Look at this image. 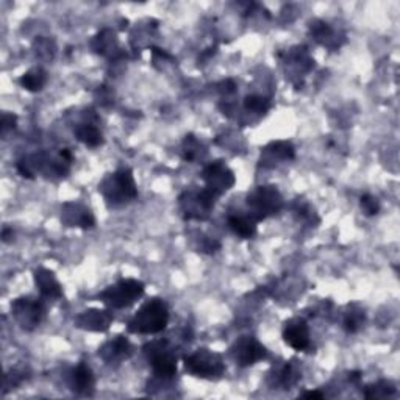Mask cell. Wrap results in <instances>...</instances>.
Instances as JSON below:
<instances>
[{
  "label": "cell",
  "mask_w": 400,
  "mask_h": 400,
  "mask_svg": "<svg viewBox=\"0 0 400 400\" xmlns=\"http://www.w3.org/2000/svg\"><path fill=\"white\" fill-rule=\"evenodd\" d=\"M169 322V308L164 300L150 299L129 322V332L138 335H155L166 329Z\"/></svg>",
  "instance_id": "cell-1"
},
{
  "label": "cell",
  "mask_w": 400,
  "mask_h": 400,
  "mask_svg": "<svg viewBox=\"0 0 400 400\" xmlns=\"http://www.w3.org/2000/svg\"><path fill=\"white\" fill-rule=\"evenodd\" d=\"M99 191L103 194L111 205H124L138 197V188L133 174L129 168H122L114 174L107 177L99 185Z\"/></svg>",
  "instance_id": "cell-2"
},
{
  "label": "cell",
  "mask_w": 400,
  "mask_h": 400,
  "mask_svg": "<svg viewBox=\"0 0 400 400\" xmlns=\"http://www.w3.org/2000/svg\"><path fill=\"white\" fill-rule=\"evenodd\" d=\"M185 369L194 377L213 380L222 377L225 366L219 353L208 349H199L196 353L185 358Z\"/></svg>",
  "instance_id": "cell-3"
},
{
  "label": "cell",
  "mask_w": 400,
  "mask_h": 400,
  "mask_svg": "<svg viewBox=\"0 0 400 400\" xmlns=\"http://www.w3.org/2000/svg\"><path fill=\"white\" fill-rule=\"evenodd\" d=\"M144 294V283L125 279L119 280L116 285L108 286L103 292L99 294V299L111 308H127L136 302Z\"/></svg>",
  "instance_id": "cell-4"
},
{
  "label": "cell",
  "mask_w": 400,
  "mask_h": 400,
  "mask_svg": "<svg viewBox=\"0 0 400 400\" xmlns=\"http://www.w3.org/2000/svg\"><path fill=\"white\" fill-rule=\"evenodd\" d=\"M247 205L252 219L263 221L282 208V196L275 186H260L249 194Z\"/></svg>",
  "instance_id": "cell-5"
},
{
  "label": "cell",
  "mask_w": 400,
  "mask_h": 400,
  "mask_svg": "<svg viewBox=\"0 0 400 400\" xmlns=\"http://www.w3.org/2000/svg\"><path fill=\"white\" fill-rule=\"evenodd\" d=\"M144 353L152 364L155 375L160 379H172L177 374V360L166 341H153L144 346Z\"/></svg>",
  "instance_id": "cell-6"
},
{
  "label": "cell",
  "mask_w": 400,
  "mask_h": 400,
  "mask_svg": "<svg viewBox=\"0 0 400 400\" xmlns=\"http://www.w3.org/2000/svg\"><path fill=\"white\" fill-rule=\"evenodd\" d=\"M216 199L218 196L207 188L197 192H185L180 197V207L185 213V219H207L214 207Z\"/></svg>",
  "instance_id": "cell-7"
},
{
  "label": "cell",
  "mask_w": 400,
  "mask_h": 400,
  "mask_svg": "<svg viewBox=\"0 0 400 400\" xmlns=\"http://www.w3.org/2000/svg\"><path fill=\"white\" fill-rule=\"evenodd\" d=\"M202 177L205 183H207L205 188L211 192H214L218 197L235 185V175H233V172L222 161H214V163L208 164L203 169Z\"/></svg>",
  "instance_id": "cell-8"
},
{
  "label": "cell",
  "mask_w": 400,
  "mask_h": 400,
  "mask_svg": "<svg viewBox=\"0 0 400 400\" xmlns=\"http://www.w3.org/2000/svg\"><path fill=\"white\" fill-rule=\"evenodd\" d=\"M14 318L18 319L22 329H35L36 325H40V322L44 316V308L41 302H38L35 299L25 297L18 299L11 305Z\"/></svg>",
  "instance_id": "cell-9"
},
{
  "label": "cell",
  "mask_w": 400,
  "mask_h": 400,
  "mask_svg": "<svg viewBox=\"0 0 400 400\" xmlns=\"http://www.w3.org/2000/svg\"><path fill=\"white\" fill-rule=\"evenodd\" d=\"M232 353L238 364L242 366V368H247V366H252L257 361L266 358L268 350L264 349V346H261L255 338L244 336L240 341H236L232 349Z\"/></svg>",
  "instance_id": "cell-10"
},
{
  "label": "cell",
  "mask_w": 400,
  "mask_h": 400,
  "mask_svg": "<svg viewBox=\"0 0 400 400\" xmlns=\"http://www.w3.org/2000/svg\"><path fill=\"white\" fill-rule=\"evenodd\" d=\"M283 340L294 350H307L310 347V329L305 319L294 318L288 321L283 329Z\"/></svg>",
  "instance_id": "cell-11"
},
{
  "label": "cell",
  "mask_w": 400,
  "mask_h": 400,
  "mask_svg": "<svg viewBox=\"0 0 400 400\" xmlns=\"http://www.w3.org/2000/svg\"><path fill=\"white\" fill-rule=\"evenodd\" d=\"M99 355L107 363H121L132 355V344L124 336L114 338L113 341H108L102 349H99Z\"/></svg>",
  "instance_id": "cell-12"
},
{
  "label": "cell",
  "mask_w": 400,
  "mask_h": 400,
  "mask_svg": "<svg viewBox=\"0 0 400 400\" xmlns=\"http://www.w3.org/2000/svg\"><path fill=\"white\" fill-rule=\"evenodd\" d=\"M111 316L107 311H100V310H90V311H83V313L75 319L77 327L85 330L91 332H103L110 327Z\"/></svg>",
  "instance_id": "cell-13"
},
{
  "label": "cell",
  "mask_w": 400,
  "mask_h": 400,
  "mask_svg": "<svg viewBox=\"0 0 400 400\" xmlns=\"http://www.w3.org/2000/svg\"><path fill=\"white\" fill-rule=\"evenodd\" d=\"M72 390L79 394H91L94 390V375L90 366L80 363L72 371Z\"/></svg>",
  "instance_id": "cell-14"
},
{
  "label": "cell",
  "mask_w": 400,
  "mask_h": 400,
  "mask_svg": "<svg viewBox=\"0 0 400 400\" xmlns=\"http://www.w3.org/2000/svg\"><path fill=\"white\" fill-rule=\"evenodd\" d=\"M35 283L40 288L42 296L46 297H61V288L60 283L55 279L53 274L47 269H38L35 272Z\"/></svg>",
  "instance_id": "cell-15"
},
{
  "label": "cell",
  "mask_w": 400,
  "mask_h": 400,
  "mask_svg": "<svg viewBox=\"0 0 400 400\" xmlns=\"http://www.w3.org/2000/svg\"><path fill=\"white\" fill-rule=\"evenodd\" d=\"M63 219L66 224H69L71 227H83V229H90L94 225V218L90 210L83 208L82 205L77 203V214H74V211L71 210L68 203H64L63 207Z\"/></svg>",
  "instance_id": "cell-16"
},
{
  "label": "cell",
  "mask_w": 400,
  "mask_h": 400,
  "mask_svg": "<svg viewBox=\"0 0 400 400\" xmlns=\"http://www.w3.org/2000/svg\"><path fill=\"white\" fill-rule=\"evenodd\" d=\"M229 227L235 235L244 238V240H250L255 233H257V225H255V219L244 218V216H230Z\"/></svg>",
  "instance_id": "cell-17"
},
{
  "label": "cell",
  "mask_w": 400,
  "mask_h": 400,
  "mask_svg": "<svg viewBox=\"0 0 400 400\" xmlns=\"http://www.w3.org/2000/svg\"><path fill=\"white\" fill-rule=\"evenodd\" d=\"M74 135L77 140L85 142L90 147H97L102 144V133L92 124H79L74 129Z\"/></svg>",
  "instance_id": "cell-18"
},
{
  "label": "cell",
  "mask_w": 400,
  "mask_h": 400,
  "mask_svg": "<svg viewBox=\"0 0 400 400\" xmlns=\"http://www.w3.org/2000/svg\"><path fill=\"white\" fill-rule=\"evenodd\" d=\"M47 82V74L44 72L42 69H32L21 77L19 83L22 85V88L27 91H32V92H36V91H41L44 85H46Z\"/></svg>",
  "instance_id": "cell-19"
},
{
  "label": "cell",
  "mask_w": 400,
  "mask_h": 400,
  "mask_svg": "<svg viewBox=\"0 0 400 400\" xmlns=\"http://www.w3.org/2000/svg\"><path fill=\"white\" fill-rule=\"evenodd\" d=\"M264 158L271 157L272 158H279V160H292L296 157V150H294L292 144L288 141H277L271 142L268 147L263 150Z\"/></svg>",
  "instance_id": "cell-20"
},
{
  "label": "cell",
  "mask_w": 400,
  "mask_h": 400,
  "mask_svg": "<svg viewBox=\"0 0 400 400\" xmlns=\"http://www.w3.org/2000/svg\"><path fill=\"white\" fill-rule=\"evenodd\" d=\"M244 107L253 113H266L269 110V100L261 96H247L244 99Z\"/></svg>",
  "instance_id": "cell-21"
},
{
  "label": "cell",
  "mask_w": 400,
  "mask_h": 400,
  "mask_svg": "<svg viewBox=\"0 0 400 400\" xmlns=\"http://www.w3.org/2000/svg\"><path fill=\"white\" fill-rule=\"evenodd\" d=\"M364 322V313L361 310L358 311H349L346 319H344V329L349 333H355Z\"/></svg>",
  "instance_id": "cell-22"
},
{
  "label": "cell",
  "mask_w": 400,
  "mask_h": 400,
  "mask_svg": "<svg viewBox=\"0 0 400 400\" xmlns=\"http://www.w3.org/2000/svg\"><path fill=\"white\" fill-rule=\"evenodd\" d=\"M369 390L374 391V392H366L364 396L368 399H372V397L391 396V394H394V391H396V388H394L391 383H388V382H380V383H377L375 386L369 388Z\"/></svg>",
  "instance_id": "cell-23"
},
{
  "label": "cell",
  "mask_w": 400,
  "mask_h": 400,
  "mask_svg": "<svg viewBox=\"0 0 400 400\" xmlns=\"http://www.w3.org/2000/svg\"><path fill=\"white\" fill-rule=\"evenodd\" d=\"M361 208H363V211L368 216H374V214L379 213V210H380L379 200L369 196V194H366V196L361 197Z\"/></svg>",
  "instance_id": "cell-24"
},
{
  "label": "cell",
  "mask_w": 400,
  "mask_h": 400,
  "mask_svg": "<svg viewBox=\"0 0 400 400\" xmlns=\"http://www.w3.org/2000/svg\"><path fill=\"white\" fill-rule=\"evenodd\" d=\"M16 121H18V118H16L14 114L5 113L3 114V122H2L3 133H7L10 129H14V127H16Z\"/></svg>",
  "instance_id": "cell-25"
},
{
  "label": "cell",
  "mask_w": 400,
  "mask_h": 400,
  "mask_svg": "<svg viewBox=\"0 0 400 400\" xmlns=\"http://www.w3.org/2000/svg\"><path fill=\"white\" fill-rule=\"evenodd\" d=\"M302 397H307V399H322L324 397V394L319 392V391H308L302 394Z\"/></svg>",
  "instance_id": "cell-26"
}]
</instances>
